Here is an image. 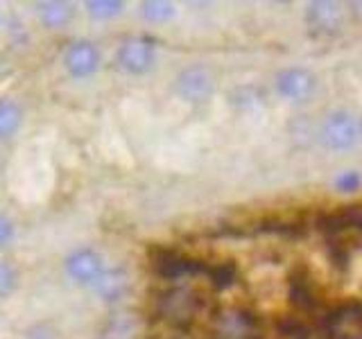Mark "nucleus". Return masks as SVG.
Segmentation results:
<instances>
[{"instance_id":"obj_8","label":"nucleus","mask_w":362,"mask_h":339,"mask_svg":"<svg viewBox=\"0 0 362 339\" xmlns=\"http://www.w3.org/2000/svg\"><path fill=\"white\" fill-rule=\"evenodd\" d=\"M116 61L124 73L145 75L147 71H152L156 64V48H154V43L147 39H129L118 48Z\"/></svg>"},{"instance_id":"obj_13","label":"nucleus","mask_w":362,"mask_h":339,"mask_svg":"<svg viewBox=\"0 0 362 339\" xmlns=\"http://www.w3.org/2000/svg\"><path fill=\"white\" fill-rule=\"evenodd\" d=\"M305 20L308 25L320 30V32H333L339 28V20H342V9L337 3H310L305 9Z\"/></svg>"},{"instance_id":"obj_22","label":"nucleus","mask_w":362,"mask_h":339,"mask_svg":"<svg viewBox=\"0 0 362 339\" xmlns=\"http://www.w3.org/2000/svg\"><path fill=\"white\" fill-rule=\"evenodd\" d=\"M14 233H16V229H14V222H11L7 215L0 210V249L3 246H7L11 240H14Z\"/></svg>"},{"instance_id":"obj_1","label":"nucleus","mask_w":362,"mask_h":339,"mask_svg":"<svg viewBox=\"0 0 362 339\" xmlns=\"http://www.w3.org/2000/svg\"><path fill=\"white\" fill-rule=\"evenodd\" d=\"M204 308V299L190 287H170L158 294L156 299V314L163 321L177 328H186L197 319Z\"/></svg>"},{"instance_id":"obj_12","label":"nucleus","mask_w":362,"mask_h":339,"mask_svg":"<svg viewBox=\"0 0 362 339\" xmlns=\"http://www.w3.org/2000/svg\"><path fill=\"white\" fill-rule=\"evenodd\" d=\"M276 90L281 97L299 102L315 90V77L303 68H288L276 75Z\"/></svg>"},{"instance_id":"obj_10","label":"nucleus","mask_w":362,"mask_h":339,"mask_svg":"<svg viewBox=\"0 0 362 339\" xmlns=\"http://www.w3.org/2000/svg\"><path fill=\"white\" fill-rule=\"evenodd\" d=\"M152 267L161 278L179 280L188 274H195L199 269V263L184 256L181 251H175V249H156L152 254Z\"/></svg>"},{"instance_id":"obj_14","label":"nucleus","mask_w":362,"mask_h":339,"mask_svg":"<svg viewBox=\"0 0 362 339\" xmlns=\"http://www.w3.org/2000/svg\"><path fill=\"white\" fill-rule=\"evenodd\" d=\"M37 14L43 28L59 30L73 20L75 7L71 3H62V0H48V3H37Z\"/></svg>"},{"instance_id":"obj_23","label":"nucleus","mask_w":362,"mask_h":339,"mask_svg":"<svg viewBox=\"0 0 362 339\" xmlns=\"http://www.w3.org/2000/svg\"><path fill=\"white\" fill-rule=\"evenodd\" d=\"M28 339H59L57 333L50 326H34L32 331H28Z\"/></svg>"},{"instance_id":"obj_18","label":"nucleus","mask_w":362,"mask_h":339,"mask_svg":"<svg viewBox=\"0 0 362 339\" xmlns=\"http://www.w3.org/2000/svg\"><path fill=\"white\" fill-rule=\"evenodd\" d=\"M124 3L122 0H88L86 3V11L90 18L95 20H109V18H116L122 14Z\"/></svg>"},{"instance_id":"obj_3","label":"nucleus","mask_w":362,"mask_h":339,"mask_svg":"<svg viewBox=\"0 0 362 339\" xmlns=\"http://www.w3.org/2000/svg\"><path fill=\"white\" fill-rule=\"evenodd\" d=\"M322 339H362V303L346 301L317 319Z\"/></svg>"},{"instance_id":"obj_5","label":"nucleus","mask_w":362,"mask_h":339,"mask_svg":"<svg viewBox=\"0 0 362 339\" xmlns=\"http://www.w3.org/2000/svg\"><path fill=\"white\" fill-rule=\"evenodd\" d=\"M213 90L215 79L204 66H188L175 79V93L188 105H202L213 95Z\"/></svg>"},{"instance_id":"obj_7","label":"nucleus","mask_w":362,"mask_h":339,"mask_svg":"<svg viewBox=\"0 0 362 339\" xmlns=\"http://www.w3.org/2000/svg\"><path fill=\"white\" fill-rule=\"evenodd\" d=\"M66 274L71 276L79 285H90L93 287L98 278L105 274V258H102L95 249H75L66 256L64 260Z\"/></svg>"},{"instance_id":"obj_19","label":"nucleus","mask_w":362,"mask_h":339,"mask_svg":"<svg viewBox=\"0 0 362 339\" xmlns=\"http://www.w3.org/2000/svg\"><path fill=\"white\" fill-rule=\"evenodd\" d=\"M209 274H211V278L215 282V287H229L238 278V269H235L233 263H220V265L211 267Z\"/></svg>"},{"instance_id":"obj_2","label":"nucleus","mask_w":362,"mask_h":339,"mask_svg":"<svg viewBox=\"0 0 362 339\" xmlns=\"http://www.w3.org/2000/svg\"><path fill=\"white\" fill-rule=\"evenodd\" d=\"M263 328L254 310L243 308V305H231V308L218 310L211 323L209 339H260Z\"/></svg>"},{"instance_id":"obj_6","label":"nucleus","mask_w":362,"mask_h":339,"mask_svg":"<svg viewBox=\"0 0 362 339\" xmlns=\"http://www.w3.org/2000/svg\"><path fill=\"white\" fill-rule=\"evenodd\" d=\"M288 299L301 314H315L320 308V292L313 274L305 267H294L288 276Z\"/></svg>"},{"instance_id":"obj_15","label":"nucleus","mask_w":362,"mask_h":339,"mask_svg":"<svg viewBox=\"0 0 362 339\" xmlns=\"http://www.w3.org/2000/svg\"><path fill=\"white\" fill-rule=\"evenodd\" d=\"M127 285H129V280H127V274H124V271L105 269V274L98 278V282L93 287L105 301H116L122 297L124 292H127Z\"/></svg>"},{"instance_id":"obj_4","label":"nucleus","mask_w":362,"mask_h":339,"mask_svg":"<svg viewBox=\"0 0 362 339\" xmlns=\"http://www.w3.org/2000/svg\"><path fill=\"white\" fill-rule=\"evenodd\" d=\"M315 226L328 240H344L362 233V206H344L317 215Z\"/></svg>"},{"instance_id":"obj_21","label":"nucleus","mask_w":362,"mask_h":339,"mask_svg":"<svg viewBox=\"0 0 362 339\" xmlns=\"http://www.w3.org/2000/svg\"><path fill=\"white\" fill-rule=\"evenodd\" d=\"M360 184H362V177H360V172H356V170H346V172H342L335 179L337 190H342V192H354L360 188Z\"/></svg>"},{"instance_id":"obj_9","label":"nucleus","mask_w":362,"mask_h":339,"mask_svg":"<svg viewBox=\"0 0 362 339\" xmlns=\"http://www.w3.org/2000/svg\"><path fill=\"white\" fill-rule=\"evenodd\" d=\"M100 50L90 41H75L64 52V68L75 79H86L98 73L100 68Z\"/></svg>"},{"instance_id":"obj_17","label":"nucleus","mask_w":362,"mask_h":339,"mask_svg":"<svg viewBox=\"0 0 362 339\" xmlns=\"http://www.w3.org/2000/svg\"><path fill=\"white\" fill-rule=\"evenodd\" d=\"M177 14V7L173 3H168V0H145L141 3V16L147 20V23H168L170 18H175Z\"/></svg>"},{"instance_id":"obj_16","label":"nucleus","mask_w":362,"mask_h":339,"mask_svg":"<svg viewBox=\"0 0 362 339\" xmlns=\"http://www.w3.org/2000/svg\"><path fill=\"white\" fill-rule=\"evenodd\" d=\"M23 124V109L16 100L0 97V141L16 136Z\"/></svg>"},{"instance_id":"obj_20","label":"nucleus","mask_w":362,"mask_h":339,"mask_svg":"<svg viewBox=\"0 0 362 339\" xmlns=\"http://www.w3.org/2000/svg\"><path fill=\"white\" fill-rule=\"evenodd\" d=\"M18 285V271L7 260H0V301L7 299Z\"/></svg>"},{"instance_id":"obj_11","label":"nucleus","mask_w":362,"mask_h":339,"mask_svg":"<svg viewBox=\"0 0 362 339\" xmlns=\"http://www.w3.org/2000/svg\"><path fill=\"white\" fill-rule=\"evenodd\" d=\"M322 138L331 150H349L356 143V122L349 113L339 111L333 113L331 118L324 122Z\"/></svg>"}]
</instances>
